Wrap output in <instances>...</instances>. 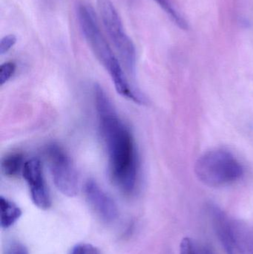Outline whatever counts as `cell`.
<instances>
[{
	"mask_svg": "<svg viewBox=\"0 0 253 254\" xmlns=\"http://www.w3.org/2000/svg\"><path fill=\"white\" fill-rule=\"evenodd\" d=\"M76 13L85 39L95 57L108 71L117 93L136 104H144V99L131 87L120 61L100 29L93 7L86 3L79 2Z\"/></svg>",
	"mask_w": 253,
	"mask_h": 254,
	"instance_id": "7a4b0ae2",
	"label": "cell"
},
{
	"mask_svg": "<svg viewBox=\"0 0 253 254\" xmlns=\"http://www.w3.org/2000/svg\"><path fill=\"white\" fill-rule=\"evenodd\" d=\"M94 95L111 180L122 192L131 194L135 190L138 179V159L133 137L100 85H95Z\"/></svg>",
	"mask_w": 253,
	"mask_h": 254,
	"instance_id": "6da1fadb",
	"label": "cell"
},
{
	"mask_svg": "<svg viewBox=\"0 0 253 254\" xmlns=\"http://www.w3.org/2000/svg\"><path fill=\"white\" fill-rule=\"evenodd\" d=\"M180 254H198L197 243L192 239H183L180 245Z\"/></svg>",
	"mask_w": 253,
	"mask_h": 254,
	"instance_id": "4fadbf2b",
	"label": "cell"
},
{
	"mask_svg": "<svg viewBox=\"0 0 253 254\" xmlns=\"http://www.w3.org/2000/svg\"><path fill=\"white\" fill-rule=\"evenodd\" d=\"M25 164L22 154L11 153L1 161V171L7 177H16L22 173Z\"/></svg>",
	"mask_w": 253,
	"mask_h": 254,
	"instance_id": "30bf717a",
	"label": "cell"
},
{
	"mask_svg": "<svg viewBox=\"0 0 253 254\" xmlns=\"http://www.w3.org/2000/svg\"><path fill=\"white\" fill-rule=\"evenodd\" d=\"M3 254H29L25 245L19 242L13 241L6 246Z\"/></svg>",
	"mask_w": 253,
	"mask_h": 254,
	"instance_id": "5bb4252c",
	"label": "cell"
},
{
	"mask_svg": "<svg viewBox=\"0 0 253 254\" xmlns=\"http://www.w3.org/2000/svg\"><path fill=\"white\" fill-rule=\"evenodd\" d=\"M0 209H1V221L0 225L2 228L11 227L22 216L20 208L7 198L0 197Z\"/></svg>",
	"mask_w": 253,
	"mask_h": 254,
	"instance_id": "9c48e42d",
	"label": "cell"
},
{
	"mask_svg": "<svg viewBox=\"0 0 253 254\" xmlns=\"http://www.w3.org/2000/svg\"><path fill=\"white\" fill-rule=\"evenodd\" d=\"M71 254H101L99 249L91 244H78L73 248Z\"/></svg>",
	"mask_w": 253,
	"mask_h": 254,
	"instance_id": "2e32d148",
	"label": "cell"
},
{
	"mask_svg": "<svg viewBox=\"0 0 253 254\" xmlns=\"http://www.w3.org/2000/svg\"><path fill=\"white\" fill-rule=\"evenodd\" d=\"M46 157L58 190L66 196H75L78 193V177L67 152L59 145L52 143L46 149Z\"/></svg>",
	"mask_w": 253,
	"mask_h": 254,
	"instance_id": "8992f818",
	"label": "cell"
},
{
	"mask_svg": "<svg viewBox=\"0 0 253 254\" xmlns=\"http://www.w3.org/2000/svg\"><path fill=\"white\" fill-rule=\"evenodd\" d=\"M195 173L203 185L220 188L239 181L243 176L244 168L230 152L215 149L198 159Z\"/></svg>",
	"mask_w": 253,
	"mask_h": 254,
	"instance_id": "3957f363",
	"label": "cell"
},
{
	"mask_svg": "<svg viewBox=\"0 0 253 254\" xmlns=\"http://www.w3.org/2000/svg\"><path fill=\"white\" fill-rule=\"evenodd\" d=\"M161 8L167 13L168 16L180 28L183 30L188 29V25L182 16L177 12L168 0H154Z\"/></svg>",
	"mask_w": 253,
	"mask_h": 254,
	"instance_id": "8fae6325",
	"label": "cell"
},
{
	"mask_svg": "<svg viewBox=\"0 0 253 254\" xmlns=\"http://www.w3.org/2000/svg\"><path fill=\"white\" fill-rule=\"evenodd\" d=\"M208 212L227 254H253V229L229 217L215 204H209Z\"/></svg>",
	"mask_w": 253,
	"mask_h": 254,
	"instance_id": "277c9868",
	"label": "cell"
},
{
	"mask_svg": "<svg viewBox=\"0 0 253 254\" xmlns=\"http://www.w3.org/2000/svg\"><path fill=\"white\" fill-rule=\"evenodd\" d=\"M85 194L88 202L102 221L109 223L117 219L118 210L115 202L95 181L86 182Z\"/></svg>",
	"mask_w": 253,
	"mask_h": 254,
	"instance_id": "ba28073f",
	"label": "cell"
},
{
	"mask_svg": "<svg viewBox=\"0 0 253 254\" xmlns=\"http://www.w3.org/2000/svg\"><path fill=\"white\" fill-rule=\"evenodd\" d=\"M16 64L13 62H6L0 67V85L7 83L16 71Z\"/></svg>",
	"mask_w": 253,
	"mask_h": 254,
	"instance_id": "7c38bea8",
	"label": "cell"
},
{
	"mask_svg": "<svg viewBox=\"0 0 253 254\" xmlns=\"http://www.w3.org/2000/svg\"><path fill=\"white\" fill-rule=\"evenodd\" d=\"M97 4L104 28L120 57L122 64L130 75H135L136 49L125 31L117 10L111 0H98Z\"/></svg>",
	"mask_w": 253,
	"mask_h": 254,
	"instance_id": "5b68a950",
	"label": "cell"
},
{
	"mask_svg": "<svg viewBox=\"0 0 253 254\" xmlns=\"http://www.w3.org/2000/svg\"><path fill=\"white\" fill-rule=\"evenodd\" d=\"M22 176L28 184L33 203L41 210L50 208L51 198L43 176L40 160L31 158L27 161L24 166Z\"/></svg>",
	"mask_w": 253,
	"mask_h": 254,
	"instance_id": "52a82bcc",
	"label": "cell"
},
{
	"mask_svg": "<svg viewBox=\"0 0 253 254\" xmlns=\"http://www.w3.org/2000/svg\"><path fill=\"white\" fill-rule=\"evenodd\" d=\"M16 43V37L14 34H7L1 39L0 41V55L7 53Z\"/></svg>",
	"mask_w": 253,
	"mask_h": 254,
	"instance_id": "9a60e30c",
	"label": "cell"
}]
</instances>
